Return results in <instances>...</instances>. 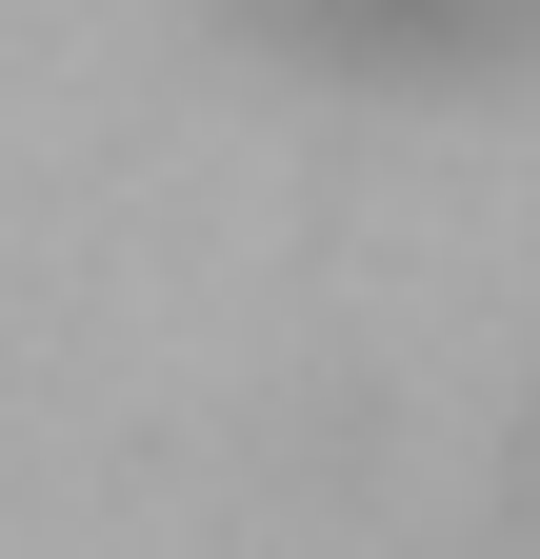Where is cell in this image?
I'll use <instances>...</instances> for the list:
<instances>
[{
	"instance_id": "6da1fadb",
	"label": "cell",
	"mask_w": 540,
	"mask_h": 559,
	"mask_svg": "<svg viewBox=\"0 0 540 559\" xmlns=\"http://www.w3.org/2000/svg\"><path fill=\"white\" fill-rule=\"evenodd\" d=\"M260 40L341 60V81H481V60H540V0H240Z\"/></svg>"
}]
</instances>
